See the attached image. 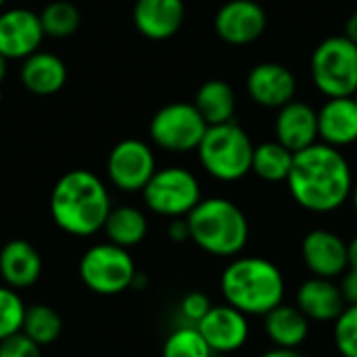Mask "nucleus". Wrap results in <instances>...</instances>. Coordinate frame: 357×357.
<instances>
[{"mask_svg": "<svg viewBox=\"0 0 357 357\" xmlns=\"http://www.w3.org/2000/svg\"><path fill=\"white\" fill-rule=\"evenodd\" d=\"M289 190L299 207L312 213L341 209L354 192V172L345 155L324 142L295 153L289 174Z\"/></svg>", "mask_w": 357, "mask_h": 357, "instance_id": "nucleus-1", "label": "nucleus"}, {"mask_svg": "<svg viewBox=\"0 0 357 357\" xmlns=\"http://www.w3.org/2000/svg\"><path fill=\"white\" fill-rule=\"evenodd\" d=\"M111 209L105 182L88 169L63 174L50 192V215L71 236H92L102 230Z\"/></svg>", "mask_w": 357, "mask_h": 357, "instance_id": "nucleus-2", "label": "nucleus"}, {"mask_svg": "<svg viewBox=\"0 0 357 357\" xmlns=\"http://www.w3.org/2000/svg\"><path fill=\"white\" fill-rule=\"evenodd\" d=\"M220 289L226 303L245 316H266L282 303L287 284L274 261L257 255H243L226 266Z\"/></svg>", "mask_w": 357, "mask_h": 357, "instance_id": "nucleus-3", "label": "nucleus"}, {"mask_svg": "<svg viewBox=\"0 0 357 357\" xmlns=\"http://www.w3.org/2000/svg\"><path fill=\"white\" fill-rule=\"evenodd\" d=\"M190 241L209 255L234 257L249 243V220L245 211L222 197L203 199L188 215Z\"/></svg>", "mask_w": 357, "mask_h": 357, "instance_id": "nucleus-4", "label": "nucleus"}, {"mask_svg": "<svg viewBox=\"0 0 357 357\" xmlns=\"http://www.w3.org/2000/svg\"><path fill=\"white\" fill-rule=\"evenodd\" d=\"M255 144L234 121L209 126L197 153L203 169L220 182H238L251 172Z\"/></svg>", "mask_w": 357, "mask_h": 357, "instance_id": "nucleus-5", "label": "nucleus"}, {"mask_svg": "<svg viewBox=\"0 0 357 357\" xmlns=\"http://www.w3.org/2000/svg\"><path fill=\"white\" fill-rule=\"evenodd\" d=\"M312 82L326 98L354 96L357 90V44L347 36L322 40L312 54Z\"/></svg>", "mask_w": 357, "mask_h": 357, "instance_id": "nucleus-6", "label": "nucleus"}, {"mask_svg": "<svg viewBox=\"0 0 357 357\" xmlns=\"http://www.w3.org/2000/svg\"><path fill=\"white\" fill-rule=\"evenodd\" d=\"M136 266L128 249L113 243H100L90 247L79 261V278L96 295H119L132 289L136 278Z\"/></svg>", "mask_w": 357, "mask_h": 357, "instance_id": "nucleus-7", "label": "nucleus"}, {"mask_svg": "<svg viewBox=\"0 0 357 357\" xmlns=\"http://www.w3.org/2000/svg\"><path fill=\"white\" fill-rule=\"evenodd\" d=\"M142 199L153 213L172 220L186 218L203 201L197 176L190 169L178 165L157 169L144 186Z\"/></svg>", "mask_w": 357, "mask_h": 357, "instance_id": "nucleus-8", "label": "nucleus"}, {"mask_svg": "<svg viewBox=\"0 0 357 357\" xmlns=\"http://www.w3.org/2000/svg\"><path fill=\"white\" fill-rule=\"evenodd\" d=\"M207 128L192 102H172L153 115L149 134L153 144L167 153H190L199 149Z\"/></svg>", "mask_w": 357, "mask_h": 357, "instance_id": "nucleus-9", "label": "nucleus"}, {"mask_svg": "<svg viewBox=\"0 0 357 357\" xmlns=\"http://www.w3.org/2000/svg\"><path fill=\"white\" fill-rule=\"evenodd\" d=\"M155 172V153L138 138H126L117 142L107 157L109 182L123 192H142Z\"/></svg>", "mask_w": 357, "mask_h": 357, "instance_id": "nucleus-10", "label": "nucleus"}, {"mask_svg": "<svg viewBox=\"0 0 357 357\" xmlns=\"http://www.w3.org/2000/svg\"><path fill=\"white\" fill-rule=\"evenodd\" d=\"M268 15L255 0H228L213 19V29L220 40L230 46H247L264 36Z\"/></svg>", "mask_w": 357, "mask_h": 357, "instance_id": "nucleus-11", "label": "nucleus"}, {"mask_svg": "<svg viewBox=\"0 0 357 357\" xmlns=\"http://www.w3.org/2000/svg\"><path fill=\"white\" fill-rule=\"evenodd\" d=\"M44 38L40 13L23 6L0 10V54L6 61H25L40 50Z\"/></svg>", "mask_w": 357, "mask_h": 357, "instance_id": "nucleus-12", "label": "nucleus"}, {"mask_svg": "<svg viewBox=\"0 0 357 357\" xmlns=\"http://www.w3.org/2000/svg\"><path fill=\"white\" fill-rule=\"evenodd\" d=\"M301 257L307 270L318 278L335 280L349 270L347 243L324 228L307 232L301 241Z\"/></svg>", "mask_w": 357, "mask_h": 357, "instance_id": "nucleus-13", "label": "nucleus"}, {"mask_svg": "<svg viewBox=\"0 0 357 357\" xmlns=\"http://www.w3.org/2000/svg\"><path fill=\"white\" fill-rule=\"evenodd\" d=\"M297 79L295 73L274 61L255 65L247 75V94L253 102L266 109H280L295 100Z\"/></svg>", "mask_w": 357, "mask_h": 357, "instance_id": "nucleus-14", "label": "nucleus"}, {"mask_svg": "<svg viewBox=\"0 0 357 357\" xmlns=\"http://www.w3.org/2000/svg\"><path fill=\"white\" fill-rule=\"evenodd\" d=\"M213 354H234L245 347L249 339V320L232 305H213L197 324Z\"/></svg>", "mask_w": 357, "mask_h": 357, "instance_id": "nucleus-15", "label": "nucleus"}, {"mask_svg": "<svg viewBox=\"0 0 357 357\" xmlns=\"http://www.w3.org/2000/svg\"><path fill=\"white\" fill-rule=\"evenodd\" d=\"M184 0H136L132 21L140 36L161 42L176 36L184 23Z\"/></svg>", "mask_w": 357, "mask_h": 357, "instance_id": "nucleus-16", "label": "nucleus"}, {"mask_svg": "<svg viewBox=\"0 0 357 357\" xmlns=\"http://www.w3.org/2000/svg\"><path fill=\"white\" fill-rule=\"evenodd\" d=\"M276 140L291 153H301L318 142V111L301 100H291L278 109L274 121Z\"/></svg>", "mask_w": 357, "mask_h": 357, "instance_id": "nucleus-17", "label": "nucleus"}, {"mask_svg": "<svg viewBox=\"0 0 357 357\" xmlns=\"http://www.w3.org/2000/svg\"><path fill=\"white\" fill-rule=\"evenodd\" d=\"M318 136L324 144L343 149L357 142L356 96L328 98L318 111Z\"/></svg>", "mask_w": 357, "mask_h": 357, "instance_id": "nucleus-18", "label": "nucleus"}, {"mask_svg": "<svg viewBox=\"0 0 357 357\" xmlns=\"http://www.w3.org/2000/svg\"><path fill=\"white\" fill-rule=\"evenodd\" d=\"M297 307L312 322H335L345 305V293L335 280L312 276L297 289Z\"/></svg>", "mask_w": 357, "mask_h": 357, "instance_id": "nucleus-19", "label": "nucleus"}, {"mask_svg": "<svg viewBox=\"0 0 357 357\" xmlns=\"http://www.w3.org/2000/svg\"><path fill=\"white\" fill-rule=\"evenodd\" d=\"M0 276L10 289H27L42 276V257L38 249L23 241H8L0 249Z\"/></svg>", "mask_w": 357, "mask_h": 357, "instance_id": "nucleus-20", "label": "nucleus"}, {"mask_svg": "<svg viewBox=\"0 0 357 357\" xmlns=\"http://www.w3.org/2000/svg\"><path fill=\"white\" fill-rule=\"evenodd\" d=\"M19 77L27 92L36 96H50L65 86L67 65L61 56L38 50L23 61Z\"/></svg>", "mask_w": 357, "mask_h": 357, "instance_id": "nucleus-21", "label": "nucleus"}, {"mask_svg": "<svg viewBox=\"0 0 357 357\" xmlns=\"http://www.w3.org/2000/svg\"><path fill=\"white\" fill-rule=\"evenodd\" d=\"M264 318L266 335L278 349H297L310 337V320L297 305L280 303Z\"/></svg>", "mask_w": 357, "mask_h": 357, "instance_id": "nucleus-22", "label": "nucleus"}, {"mask_svg": "<svg viewBox=\"0 0 357 357\" xmlns=\"http://www.w3.org/2000/svg\"><path fill=\"white\" fill-rule=\"evenodd\" d=\"M197 111L207 121V126H220L234 121L236 113V94L232 86L224 79H209L205 82L195 96Z\"/></svg>", "mask_w": 357, "mask_h": 357, "instance_id": "nucleus-23", "label": "nucleus"}, {"mask_svg": "<svg viewBox=\"0 0 357 357\" xmlns=\"http://www.w3.org/2000/svg\"><path fill=\"white\" fill-rule=\"evenodd\" d=\"M102 230H105L109 243L130 249L144 241V236L149 232V222L140 209H136L132 205H121V207L111 209Z\"/></svg>", "mask_w": 357, "mask_h": 357, "instance_id": "nucleus-24", "label": "nucleus"}, {"mask_svg": "<svg viewBox=\"0 0 357 357\" xmlns=\"http://www.w3.org/2000/svg\"><path fill=\"white\" fill-rule=\"evenodd\" d=\"M293 159H295V153H291L278 140H268L255 146L251 172L264 182H272V184L287 182L291 167H293Z\"/></svg>", "mask_w": 357, "mask_h": 357, "instance_id": "nucleus-25", "label": "nucleus"}, {"mask_svg": "<svg viewBox=\"0 0 357 357\" xmlns=\"http://www.w3.org/2000/svg\"><path fill=\"white\" fill-rule=\"evenodd\" d=\"M21 333L25 337H29L36 345L46 347V345H52L61 337L63 320L54 307L44 305V303H36L31 307H25Z\"/></svg>", "mask_w": 357, "mask_h": 357, "instance_id": "nucleus-26", "label": "nucleus"}, {"mask_svg": "<svg viewBox=\"0 0 357 357\" xmlns=\"http://www.w3.org/2000/svg\"><path fill=\"white\" fill-rule=\"evenodd\" d=\"M40 23L48 38L63 40V38L73 36L79 29L82 13L71 0H54L42 8Z\"/></svg>", "mask_w": 357, "mask_h": 357, "instance_id": "nucleus-27", "label": "nucleus"}, {"mask_svg": "<svg viewBox=\"0 0 357 357\" xmlns=\"http://www.w3.org/2000/svg\"><path fill=\"white\" fill-rule=\"evenodd\" d=\"M163 357H213V351L197 326L184 324L165 339Z\"/></svg>", "mask_w": 357, "mask_h": 357, "instance_id": "nucleus-28", "label": "nucleus"}, {"mask_svg": "<svg viewBox=\"0 0 357 357\" xmlns=\"http://www.w3.org/2000/svg\"><path fill=\"white\" fill-rule=\"evenodd\" d=\"M25 303L10 287H0V341L21 333Z\"/></svg>", "mask_w": 357, "mask_h": 357, "instance_id": "nucleus-29", "label": "nucleus"}, {"mask_svg": "<svg viewBox=\"0 0 357 357\" xmlns=\"http://www.w3.org/2000/svg\"><path fill=\"white\" fill-rule=\"evenodd\" d=\"M333 339L341 357H357V303L347 305L335 320Z\"/></svg>", "mask_w": 357, "mask_h": 357, "instance_id": "nucleus-30", "label": "nucleus"}, {"mask_svg": "<svg viewBox=\"0 0 357 357\" xmlns=\"http://www.w3.org/2000/svg\"><path fill=\"white\" fill-rule=\"evenodd\" d=\"M211 307L213 305H211L209 297L201 291H192V293L184 295L180 301V314L186 320V324H190V326H197L207 316V312Z\"/></svg>", "mask_w": 357, "mask_h": 357, "instance_id": "nucleus-31", "label": "nucleus"}, {"mask_svg": "<svg viewBox=\"0 0 357 357\" xmlns=\"http://www.w3.org/2000/svg\"><path fill=\"white\" fill-rule=\"evenodd\" d=\"M42 347L36 345L23 333H17L4 341H0V357H42Z\"/></svg>", "mask_w": 357, "mask_h": 357, "instance_id": "nucleus-32", "label": "nucleus"}, {"mask_svg": "<svg viewBox=\"0 0 357 357\" xmlns=\"http://www.w3.org/2000/svg\"><path fill=\"white\" fill-rule=\"evenodd\" d=\"M167 236L172 243H186L190 241V228L186 218H176L172 220V224L167 226Z\"/></svg>", "mask_w": 357, "mask_h": 357, "instance_id": "nucleus-33", "label": "nucleus"}, {"mask_svg": "<svg viewBox=\"0 0 357 357\" xmlns=\"http://www.w3.org/2000/svg\"><path fill=\"white\" fill-rule=\"evenodd\" d=\"M343 293H345V299H349L351 303H357V272L349 270V274L343 280Z\"/></svg>", "mask_w": 357, "mask_h": 357, "instance_id": "nucleus-34", "label": "nucleus"}, {"mask_svg": "<svg viewBox=\"0 0 357 357\" xmlns=\"http://www.w3.org/2000/svg\"><path fill=\"white\" fill-rule=\"evenodd\" d=\"M347 257H349V270L357 272V234L347 243Z\"/></svg>", "mask_w": 357, "mask_h": 357, "instance_id": "nucleus-35", "label": "nucleus"}, {"mask_svg": "<svg viewBox=\"0 0 357 357\" xmlns=\"http://www.w3.org/2000/svg\"><path fill=\"white\" fill-rule=\"evenodd\" d=\"M345 36H347L354 44H357V10L347 19V23H345Z\"/></svg>", "mask_w": 357, "mask_h": 357, "instance_id": "nucleus-36", "label": "nucleus"}, {"mask_svg": "<svg viewBox=\"0 0 357 357\" xmlns=\"http://www.w3.org/2000/svg\"><path fill=\"white\" fill-rule=\"evenodd\" d=\"M259 357H303L297 349H278V347H274V349H270V351H266L264 356Z\"/></svg>", "mask_w": 357, "mask_h": 357, "instance_id": "nucleus-37", "label": "nucleus"}, {"mask_svg": "<svg viewBox=\"0 0 357 357\" xmlns=\"http://www.w3.org/2000/svg\"><path fill=\"white\" fill-rule=\"evenodd\" d=\"M4 75H6V59H4V56L0 54V84H2Z\"/></svg>", "mask_w": 357, "mask_h": 357, "instance_id": "nucleus-38", "label": "nucleus"}, {"mask_svg": "<svg viewBox=\"0 0 357 357\" xmlns=\"http://www.w3.org/2000/svg\"><path fill=\"white\" fill-rule=\"evenodd\" d=\"M351 203H354V209H356V213H357V182L354 184V192H351Z\"/></svg>", "mask_w": 357, "mask_h": 357, "instance_id": "nucleus-39", "label": "nucleus"}, {"mask_svg": "<svg viewBox=\"0 0 357 357\" xmlns=\"http://www.w3.org/2000/svg\"><path fill=\"white\" fill-rule=\"evenodd\" d=\"M6 4V0H0V10H2V6Z\"/></svg>", "mask_w": 357, "mask_h": 357, "instance_id": "nucleus-40", "label": "nucleus"}, {"mask_svg": "<svg viewBox=\"0 0 357 357\" xmlns=\"http://www.w3.org/2000/svg\"><path fill=\"white\" fill-rule=\"evenodd\" d=\"M354 96H356V100H357V90H356V94H354Z\"/></svg>", "mask_w": 357, "mask_h": 357, "instance_id": "nucleus-41", "label": "nucleus"}, {"mask_svg": "<svg viewBox=\"0 0 357 357\" xmlns=\"http://www.w3.org/2000/svg\"><path fill=\"white\" fill-rule=\"evenodd\" d=\"M0 100H2V92H0Z\"/></svg>", "mask_w": 357, "mask_h": 357, "instance_id": "nucleus-42", "label": "nucleus"}]
</instances>
